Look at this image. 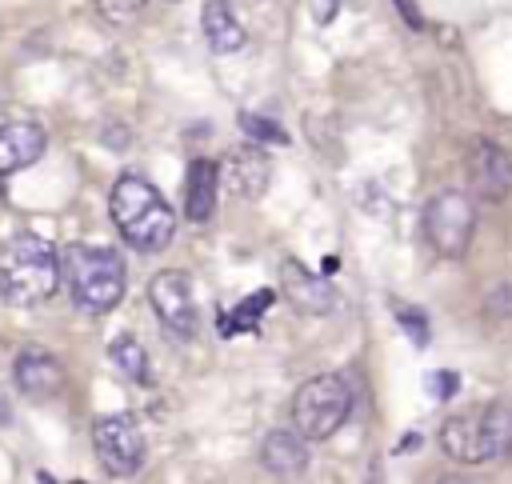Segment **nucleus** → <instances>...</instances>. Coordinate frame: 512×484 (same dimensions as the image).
Returning <instances> with one entry per match:
<instances>
[{"instance_id":"22","label":"nucleus","mask_w":512,"mask_h":484,"mask_svg":"<svg viewBox=\"0 0 512 484\" xmlns=\"http://www.w3.org/2000/svg\"><path fill=\"white\" fill-rule=\"evenodd\" d=\"M428 392H432L436 400H448V396L456 392V372H448V368H444V372H432V376H428Z\"/></svg>"},{"instance_id":"16","label":"nucleus","mask_w":512,"mask_h":484,"mask_svg":"<svg viewBox=\"0 0 512 484\" xmlns=\"http://www.w3.org/2000/svg\"><path fill=\"white\" fill-rule=\"evenodd\" d=\"M216 192H220V172L212 160H192L188 164V184H184V216L192 224H204L216 212Z\"/></svg>"},{"instance_id":"26","label":"nucleus","mask_w":512,"mask_h":484,"mask_svg":"<svg viewBox=\"0 0 512 484\" xmlns=\"http://www.w3.org/2000/svg\"><path fill=\"white\" fill-rule=\"evenodd\" d=\"M4 420H8V412H4V400H0V424H4Z\"/></svg>"},{"instance_id":"17","label":"nucleus","mask_w":512,"mask_h":484,"mask_svg":"<svg viewBox=\"0 0 512 484\" xmlns=\"http://www.w3.org/2000/svg\"><path fill=\"white\" fill-rule=\"evenodd\" d=\"M476 416H480V440H484L488 460L508 456L512 452V404L496 400V404H484Z\"/></svg>"},{"instance_id":"14","label":"nucleus","mask_w":512,"mask_h":484,"mask_svg":"<svg viewBox=\"0 0 512 484\" xmlns=\"http://www.w3.org/2000/svg\"><path fill=\"white\" fill-rule=\"evenodd\" d=\"M200 28H204L208 48L220 52V56L240 52L244 40H248V32H244V24H240V16L232 12L228 0H208V4L200 8Z\"/></svg>"},{"instance_id":"10","label":"nucleus","mask_w":512,"mask_h":484,"mask_svg":"<svg viewBox=\"0 0 512 484\" xmlns=\"http://www.w3.org/2000/svg\"><path fill=\"white\" fill-rule=\"evenodd\" d=\"M468 176L480 200L500 204L512 192V156L492 140H476V148L468 152Z\"/></svg>"},{"instance_id":"5","label":"nucleus","mask_w":512,"mask_h":484,"mask_svg":"<svg viewBox=\"0 0 512 484\" xmlns=\"http://www.w3.org/2000/svg\"><path fill=\"white\" fill-rule=\"evenodd\" d=\"M472 228H476V208L460 188H444L424 204V236L436 256L460 260L472 244Z\"/></svg>"},{"instance_id":"8","label":"nucleus","mask_w":512,"mask_h":484,"mask_svg":"<svg viewBox=\"0 0 512 484\" xmlns=\"http://www.w3.org/2000/svg\"><path fill=\"white\" fill-rule=\"evenodd\" d=\"M220 172V184L236 196V200H256V196H264V188H268V176H272V160H268V152H264V144H236L228 156H224V164L216 168Z\"/></svg>"},{"instance_id":"25","label":"nucleus","mask_w":512,"mask_h":484,"mask_svg":"<svg viewBox=\"0 0 512 484\" xmlns=\"http://www.w3.org/2000/svg\"><path fill=\"white\" fill-rule=\"evenodd\" d=\"M436 484H472V480H464V476H440Z\"/></svg>"},{"instance_id":"20","label":"nucleus","mask_w":512,"mask_h":484,"mask_svg":"<svg viewBox=\"0 0 512 484\" xmlns=\"http://www.w3.org/2000/svg\"><path fill=\"white\" fill-rule=\"evenodd\" d=\"M396 324L408 332V340H412L416 348H424V344H428V336H432L428 316H424L416 304H396Z\"/></svg>"},{"instance_id":"4","label":"nucleus","mask_w":512,"mask_h":484,"mask_svg":"<svg viewBox=\"0 0 512 484\" xmlns=\"http://www.w3.org/2000/svg\"><path fill=\"white\" fill-rule=\"evenodd\" d=\"M352 412V388L344 384V376H312L296 388L292 396V424L304 440H328L344 428Z\"/></svg>"},{"instance_id":"7","label":"nucleus","mask_w":512,"mask_h":484,"mask_svg":"<svg viewBox=\"0 0 512 484\" xmlns=\"http://www.w3.org/2000/svg\"><path fill=\"white\" fill-rule=\"evenodd\" d=\"M148 304L156 312V320L164 324V332L172 336H192L196 332V300H192V284L184 272L164 268L148 280Z\"/></svg>"},{"instance_id":"11","label":"nucleus","mask_w":512,"mask_h":484,"mask_svg":"<svg viewBox=\"0 0 512 484\" xmlns=\"http://www.w3.org/2000/svg\"><path fill=\"white\" fill-rule=\"evenodd\" d=\"M48 148V132L36 120H8L0 124V176L24 172L28 164H36Z\"/></svg>"},{"instance_id":"19","label":"nucleus","mask_w":512,"mask_h":484,"mask_svg":"<svg viewBox=\"0 0 512 484\" xmlns=\"http://www.w3.org/2000/svg\"><path fill=\"white\" fill-rule=\"evenodd\" d=\"M240 128L252 136V144H284V140H288V132H284L276 120L256 116V112H240Z\"/></svg>"},{"instance_id":"6","label":"nucleus","mask_w":512,"mask_h":484,"mask_svg":"<svg viewBox=\"0 0 512 484\" xmlns=\"http://www.w3.org/2000/svg\"><path fill=\"white\" fill-rule=\"evenodd\" d=\"M92 448L108 476L128 480L144 464V436L132 416H100L92 424Z\"/></svg>"},{"instance_id":"1","label":"nucleus","mask_w":512,"mask_h":484,"mask_svg":"<svg viewBox=\"0 0 512 484\" xmlns=\"http://www.w3.org/2000/svg\"><path fill=\"white\" fill-rule=\"evenodd\" d=\"M108 212H112V224L120 228V236L136 252H164L176 236V212L168 208L160 188L140 172L116 176L112 196H108Z\"/></svg>"},{"instance_id":"15","label":"nucleus","mask_w":512,"mask_h":484,"mask_svg":"<svg viewBox=\"0 0 512 484\" xmlns=\"http://www.w3.org/2000/svg\"><path fill=\"white\" fill-rule=\"evenodd\" d=\"M440 448L460 460V464H484L488 452H484V440H480V416L476 412H460V416H448L440 424Z\"/></svg>"},{"instance_id":"21","label":"nucleus","mask_w":512,"mask_h":484,"mask_svg":"<svg viewBox=\"0 0 512 484\" xmlns=\"http://www.w3.org/2000/svg\"><path fill=\"white\" fill-rule=\"evenodd\" d=\"M96 8H100V16L108 24H132L140 16L144 0H96Z\"/></svg>"},{"instance_id":"23","label":"nucleus","mask_w":512,"mask_h":484,"mask_svg":"<svg viewBox=\"0 0 512 484\" xmlns=\"http://www.w3.org/2000/svg\"><path fill=\"white\" fill-rule=\"evenodd\" d=\"M336 12H340V0H312V16H316V24H328Z\"/></svg>"},{"instance_id":"24","label":"nucleus","mask_w":512,"mask_h":484,"mask_svg":"<svg viewBox=\"0 0 512 484\" xmlns=\"http://www.w3.org/2000/svg\"><path fill=\"white\" fill-rule=\"evenodd\" d=\"M392 4H396V8L408 16V24H412V28H424V16L416 12V4H412V0H392Z\"/></svg>"},{"instance_id":"13","label":"nucleus","mask_w":512,"mask_h":484,"mask_svg":"<svg viewBox=\"0 0 512 484\" xmlns=\"http://www.w3.org/2000/svg\"><path fill=\"white\" fill-rule=\"evenodd\" d=\"M260 464L280 476V480H292L308 468V440L296 432V428H272L260 444Z\"/></svg>"},{"instance_id":"9","label":"nucleus","mask_w":512,"mask_h":484,"mask_svg":"<svg viewBox=\"0 0 512 484\" xmlns=\"http://www.w3.org/2000/svg\"><path fill=\"white\" fill-rule=\"evenodd\" d=\"M280 292L304 316H328V312H336V288L320 272H312L308 264H300V260H284L280 264Z\"/></svg>"},{"instance_id":"3","label":"nucleus","mask_w":512,"mask_h":484,"mask_svg":"<svg viewBox=\"0 0 512 484\" xmlns=\"http://www.w3.org/2000/svg\"><path fill=\"white\" fill-rule=\"evenodd\" d=\"M60 276L72 284V300L92 316L112 312L128 288L120 252L104 244H72L60 260Z\"/></svg>"},{"instance_id":"2","label":"nucleus","mask_w":512,"mask_h":484,"mask_svg":"<svg viewBox=\"0 0 512 484\" xmlns=\"http://www.w3.org/2000/svg\"><path fill=\"white\" fill-rule=\"evenodd\" d=\"M60 288V256L36 232H16L0 244V296L16 308L52 300Z\"/></svg>"},{"instance_id":"12","label":"nucleus","mask_w":512,"mask_h":484,"mask_svg":"<svg viewBox=\"0 0 512 484\" xmlns=\"http://www.w3.org/2000/svg\"><path fill=\"white\" fill-rule=\"evenodd\" d=\"M12 376H16V388L32 400H48L64 388V368L52 352L44 348H24L16 360H12Z\"/></svg>"},{"instance_id":"18","label":"nucleus","mask_w":512,"mask_h":484,"mask_svg":"<svg viewBox=\"0 0 512 484\" xmlns=\"http://www.w3.org/2000/svg\"><path fill=\"white\" fill-rule=\"evenodd\" d=\"M108 356H112V364L132 380V384H148L152 380V364H148V352H144V344L132 336V332H120V336H112V344H108Z\"/></svg>"}]
</instances>
